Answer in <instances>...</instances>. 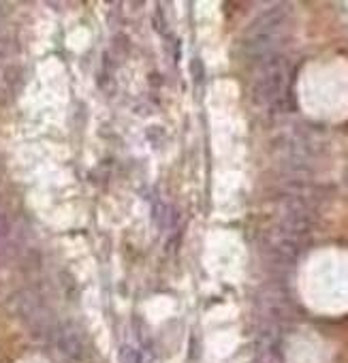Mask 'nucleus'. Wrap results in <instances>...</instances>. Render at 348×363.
Returning a JSON list of instances; mask_svg holds the SVG:
<instances>
[{
    "label": "nucleus",
    "mask_w": 348,
    "mask_h": 363,
    "mask_svg": "<svg viewBox=\"0 0 348 363\" xmlns=\"http://www.w3.org/2000/svg\"><path fill=\"white\" fill-rule=\"evenodd\" d=\"M291 82V67L288 60L274 54L265 60H261V69L257 73L252 94L254 101L261 105H278L286 96Z\"/></svg>",
    "instance_id": "1"
},
{
    "label": "nucleus",
    "mask_w": 348,
    "mask_h": 363,
    "mask_svg": "<svg viewBox=\"0 0 348 363\" xmlns=\"http://www.w3.org/2000/svg\"><path fill=\"white\" fill-rule=\"evenodd\" d=\"M54 342L60 350L62 357H67L69 361H84L86 359V337L84 333L79 331V327H75L73 323H64V325H58L56 333H54Z\"/></svg>",
    "instance_id": "2"
},
{
    "label": "nucleus",
    "mask_w": 348,
    "mask_h": 363,
    "mask_svg": "<svg viewBox=\"0 0 348 363\" xmlns=\"http://www.w3.org/2000/svg\"><path fill=\"white\" fill-rule=\"evenodd\" d=\"M120 361H122V363H141V354H139L135 348L124 346V348L120 350Z\"/></svg>",
    "instance_id": "3"
}]
</instances>
